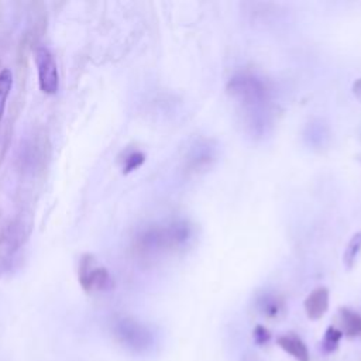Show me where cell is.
I'll list each match as a JSON object with an SVG mask.
<instances>
[{
	"label": "cell",
	"instance_id": "11",
	"mask_svg": "<svg viewBox=\"0 0 361 361\" xmlns=\"http://www.w3.org/2000/svg\"><path fill=\"white\" fill-rule=\"evenodd\" d=\"M11 85H13V75H11V71L3 69V71L0 72V120H1L3 113H4L6 100H7L8 94H10Z\"/></svg>",
	"mask_w": 361,
	"mask_h": 361
},
{
	"label": "cell",
	"instance_id": "8",
	"mask_svg": "<svg viewBox=\"0 0 361 361\" xmlns=\"http://www.w3.org/2000/svg\"><path fill=\"white\" fill-rule=\"evenodd\" d=\"M259 310L268 319H278L285 312V305L278 296H264L259 300Z\"/></svg>",
	"mask_w": 361,
	"mask_h": 361
},
{
	"label": "cell",
	"instance_id": "5",
	"mask_svg": "<svg viewBox=\"0 0 361 361\" xmlns=\"http://www.w3.org/2000/svg\"><path fill=\"white\" fill-rule=\"evenodd\" d=\"M329 309V290L324 286L313 289L305 299V310L310 320H319Z\"/></svg>",
	"mask_w": 361,
	"mask_h": 361
},
{
	"label": "cell",
	"instance_id": "6",
	"mask_svg": "<svg viewBox=\"0 0 361 361\" xmlns=\"http://www.w3.org/2000/svg\"><path fill=\"white\" fill-rule=\"evenodd\" d=\"M276 344L296 361H310L309 350L305 341L295 333H286L276 338Z\"/></svg>",
	"mask_w": 361,
	"mask_h": 361
},
{
	"label": "cell",
	"instance_id": "9",
	"mask_svg": "<svg viewBox=\"0 0 361 361\" xmlns=\"http://www.w3.org/2000/svg\"><path fill=\"white\" fill-rule=\"evenodd\" d=\"M360 251H361V231L355 233V234L351 237V240L348 241L347 248H345V251H344V254H343V262H344V265H345L348 269H351V268L354 267Z\"/></svg>",
	"mask_w": 361,
	"mask_h": 361
},
{
	"label": "cell",
	"instance_id": "7",
	"mask_svg": "<svg viewBox=\"0 0 361 361\" xmlns=\"http://www.w3.org/2000/svg\"><path fill=\"white\" fill-rule=\"evenodd\" d=\"M338 326L340 327L337 329L343 333V336H361V314L348 307H341L338 310Z\"/></svg>",
	"mask_w": 361,
	"mask_h": 361
},
{
	"label": "cell",
	"instance_id": "4",
	"mask_svg": "<svg viewBox=\"0 0 361 361\" xmlns=\"http://www.w3.org/2000/svg\"><path fill=\"white\" fill-rule=\"evenodd\" d=\"M80 282L87 290H106L113 286V279L104 268L93 267L92 261H85L80 267Z\"/></svg>",
	"mask_w": 361,
	"mask_h": 361
},
{
	"label": "cell",
	"instance_id": "14",
	"mask_svg": "<svg viewBox=\"0 0 361 361\" xmlns=\"http://www.w3.org/2000/svg\"><path fill=\"white\" fill-rule=\"evenodd\" d=\"M353 93H354V96L361 102V78L354 82V85H353Z\"/></svg>",
	"mask_w": 361,
	"mask_h": 361
},
{
	"label": "cell",
	"instance_id": "13",
	"mask_svg": "<svg viewBox=\"0 0 361 361\" xmlns=\"http://www.w3.org/2000/svg\"><path fill=\"white\" fill-rule=\"evenodd\" d=\"M252 338L258 345H264L271 340V333L262 324H257L252 330Z\"/></svg>",
	"mask_w": 361,
	"mask_h": 361
},
{
	"label": "cell",
	"instance_id": "3",
	"mask_svg": "<svg viewBox=\"0 0 361 361\" xmlns=\"http://www.w3.org/2000/svg\"><path fill=\"white\" fill-rule=\"evenodd\" d=\"M117 334L126 345L134 350H144L151 344L149 331L133 319L120 320L117 324Z\"/></svg>",
	"mask_w": 361,
	"mask_h": 361
},
{
	"label": "cell",
	"instance_id": "2",
	"mask_svg": "<svg viewBox=\"0 0 361 361\" xmlns=\"http://www.w3.org/2000/svg\"><path fill=\"white\" fill-rule=\"evenodd\" d=\"M228 90L233 96H237L248 103H257L265 97V87L262 82L254 76L247 75L233 78L228 83Z\"/></svg>",
	"mask_w": 361,
	"mask_h": 361
},
{
	"label": "cell",
	"instance_id": "1",
	"mask_svg": "<svg viewBox=\"0 0 361 361\" xmlns=\"http://www.w3.org/2000/svg\"><path fill=\"white\" fill-rule=\"evenodd\" d=\"M37 72H38V85L39 89L47 94H54L59 86V76L56 62L52 54L45 47H38L34 54Z\"/></svg>",
	"mask_w": 361,
	"mask_h": 361
},
{
	"label": "cell",
	"instance_id": "10",
	"mask_svg": "<svg viewBox=\"0 0 361 361\" xmlns=\"http://www.w3.org/2000/svg\"><path fill=\"white\" fill-rule=\"evenodd\" d=\"M343 337V333L336 326H329L324 331L323 340H322V350L326 354H331L338 348V343Z\"/></svg>",
	"mask_w": 361,
	"mask_h": 361
},
{
	"label": "cell",
	"instance_id": "12",
	"mask_svg": "<svg viewBox=\"0 0 361 361\" xmlns=\"http://www.w3.org/2000/svg\"><path fill=\"white\" fill-rule=\"evenodd\" d=\"M145 161V155L142 152H133L126 158V164H124V172L128 173L134 169H137L140 165H142V162Z\"/></svg>",
	"mask_w": 361,
	"mask_h": 361
}]
</instances>
